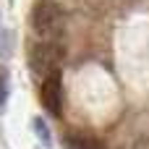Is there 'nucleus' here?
Returning a JSON list of instances; mask_svg holds the SVG:
<instances>
[{
	"instance_id": "6",
	"label": "nucleus",
	"mask_w": 149,
	"mask_h": 149,
	"mask_svg": "<svg viewBox=\"0 0 149 149\" xmlns=\"http://www.w3.org/2000/svg\"><path fill=\"white\" fill-rule=\"evenodd\" d=\"M8 94H10V81H8V71H5V68L0 65V107L5 105Z\"/></svg>"
},
{
	"instance_id": "3",
	"label": "nucleus",
	"mask_w": 149,
	"mask_h": 149,
	"mask_svg": "<svg viewBox=\"0 0 149 149\" xmlns=\"http://www.w3.org/2000/svg\"><path fill=\"white\" fill-rule=\"evenodd\" d=\"M42 105L52 118L63 115V76L60 71H52L42 81Z\"/></svg>"
},
{
	"instance_id": "5",
	"label": "nucleus",
	"mask_w": 149,
	"mask_h": 149,
	"mask_svg": "<svg viewBox=\"0 0 149 149\" xmlns=\"http://www.w3.org/2000/svg\"><path fill=\"white\" fill-rule=\"evenodd\" d=\"M31 128L37 131V136H39L42 147H52V139H50V131H47V126H45V120H42V118H34V120H31Z\"/></svg>"
},
{
	"instance_id": "1",
	"label": "nucleus",
	"mask_w": 149,
	"mask_h": 149,
	"mask_svg": "<svg viewBox=\"0 0 149 149\" xmlns=\"http://www.w3.org/2000/svg\"><path fill=\"white\" fill-rule=\"evenodd\" d=\"M63 24H65V13H63V8L55 0H39L34 5V10H31V26H34L37 34L55 37V34H60Z\"/></svg>"
},
{
	"instance_id": "2",
	"label": "nucleus",
	"mask_w": 149,
	"mask_h": 149,
	"mask_svg": "<svg viewBox=\"0 0 149 149\" xmlns=\"http://www.w3.org/2000/svg\"><path fill=\"white\" fill-rule=\"evenodd\" d=\"M60 60H63V50L52 42H39L29 52V68L37 76H50L52 71H60Z\"/></svg>"
},
{
	"instance_id": "4",
	"label": "nucleus",
	"mask_w": 149,
	"mask_h": 149,
	"mask_svg": "<svg viewBox=\"0 0 149 149\" xmlns=\"http://www.w3.org/2000/svg\"><path fill=\"white\" fill-rule=\"evenodd\" d=\"M65 149H105V144L92 134H71L65 136Z\"/></svg>"
},
{
	"instance_id": "7",
	"label": "nucleus",
	"mask_w": 149,
	"mask_h": 149,
	"mask_svg": "<svg viewBox=\"0 0 149 149\" xmlns=\"http://www.w3.org/2000/svg\"><path fill=\"white\" fill-rule=\"evenodd\" d=\"M10 42H13V39H10V34L0 29V55H3V52H5V50L10 47Z\"/></svg>"
}]
</instances>
